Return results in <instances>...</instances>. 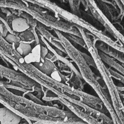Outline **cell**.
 I'll use <instances>...</instances> for the list:
<instances>
[{
  "instance_id": "cell-1",
  "label": "cell",
  "mask_w": 124,
  "mask_h": 124,
  "mask_svg": "<svg viewBox=\"0 0 124 124\" xmlns=\"http://www.w3.org/2000/svg\"><path fill=\"white\" fill-rule=\"evenodd\" d=\"M34 65L39 70L46 75H51L53 71L56 70L54 64L45 58H41L40 62L35 63Z\"/></svg>"
},
{
  "instance_id": "cell-2",
  "label": "cell",
  "mask_w": 124,
  "mask_h": 124,
  "mask_svg": "<svg viewBox=\"0 0 124 124\" xmlns=\"http://www.w3.org/2000/svg\"><path fill=\"white\" fill-rule=\"evenodd\" d=\"M41 46L40 44L37 45L32 49V51L25 57V60L27 63H39L40 62Z\"/></svg>"
},
{
  "instance_id": "cell-3",
  "label": "cell",
  "mask_w": 124,
  "mask_h": 124,
  "mask_svg": "<svg viewBox=\"0 0 124 124\" xmlns=\"http://www.w3.org/2000/svg\"><path fill=\"white\" fill-rule=\"evenodd\" d=\"M104 52L124 64V54L120 52L108 45H107L104 47Z\"/></svg>"
},
{
  "instance_id": "cell-4",
  "label": "cell",
  "mask_w": 124,
  "mask_h": 124,
  "mask_svg": "<svg viewBox=\"0 0 124 124\" xmlns=\"http://www.w3.org/2000/svg\"><path fill=\"white\" fill-rule=\"evenodd\" d=\"M13 28L18 32H23L29 28L28 25L25 20L18 18L15 20L13 22Z\"/></svg>"
},
{
  "instance_id": "cell-5",
  "label": "cell",
  "mask_w": 124,
  "mask_h": 124,
  "mask_svg": "<svg viewBox=\"0 0 124 124\" xmlns=\"http://www.w3.org/2000/svg\"><path fill=\"white\" fill-rule=\"evenodd\" d=\"M102 56L103 60L107 64L111 67L116 69L121 73L124 75V68L123 66H122L119 63L116 62L115 60H114L113 59L110 58L109 56L103 54Z\"/></svg>"
},
{
  "instance_id": "cell-6",
  "label": "cell",
  "mask_w": 124,
  "mask_h": 124,
  "mask_svg": "<svg viewBox=\"0 0 124 124\" xmlns=\"http://www.w3.org/2000/svg\"><path fill=\"white\" fill-rule=\"evenodd\" d=\"M19 51L20 52V54L22 55H24L25 56H26L30 54L32 49L30 45L23 43L21 44L20 46V47H19Z\"/></svg>"
},
{
  "instance_id": "cell-7",
  "label": "cell",
  "mask_w": 124,
  "mask_h": 124,
  "mask_svg": "<svg viewBox=\"0 0 124 124\" xmlns=\"http://www.w3.org/2000/svg\"><path fill=\"white\" fill-rule=\"evenodd\" d=\"M116 114L118 118V124H124V107L118 108L116 110Z\"/></svg>"
},
{
  "instance_id": "cell-8",
  "label": "cell",
  "mask_w": 124,
  "mask_h": 124,
  "mask_svg": "<svg viewBox=\"0 0 124 124\" xmlns=\"http://www.w3.org/2000/svg\"><path fill=\"white\" fill-rule=\"evenodd\" d=\"M108 71L110 73V74L115 78L118 79L122 83L124 84V77L122 76L120 74L114 71L112 69H108Z\"/></svg>"
},
{
  "instance_id": "cell-9",
  "label": "cell",
  "mask_w": 124,
  "mask_h": 124,
  "mask_svg": "<svg viewBox=\"0 0 124 124\" xmlns=\"http://www.w3.org/2000/svg\"><path fill=\"white\" fill-rule=\"evenodd\" d=\"M51 77L56 81L58 82L62 81V78L60 75L59 72L56 70L53 71L51 74Z\"/></svg>"
},
{
  "instance_id": "cell-10",
  "label": "cell",
  "mask_w": 124,
  "mask_h": 124,
  "mask_svg": "<svg viewBox=\"0 0 124 124\" xmlns=\"http://www.w3.org/2000/svg\"><path fill=\"white\" fill-rule=\"evenodd\" d=\"M48 51L47 49L44 47L41 46V58L45 59V57L48 54Z\"/></svg>"
}]
</instances>
